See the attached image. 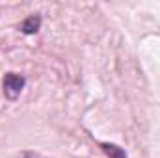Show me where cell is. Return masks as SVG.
<instances>
[{"label":"cell","mask_w":160,"mask_h":158,"mask_svg":"<svg viewBox=\"0 0 160 158\" xmlns=\"http://www.w3.org/2000/svg\"><path fill=\"white\" fill-rule=\"evenodd\" d=\"M39 28H41V17L39 15H30V17H26V19L21 22V32L26 34V36L38 34Z\"/></svg>","instance_id":"cell-2"},{"label":"cell","mask_w":160,"mask_h":158,"mask_svg":"<svg viewBox=\"0 0 160 158\" xmlns=\"http://www.w3.org/2000/svg\"><path fill=\"white\" fill-rule=\"evenodd\" d=\"M101 149L108 158H128L127 151L119 145H116V143H101Z\"/></svg>","instance_id":"cell-3"},{"label":"cell","mask_w":160,"mask_h":158,"mask_svg":"<svg viewBox=\"0 0 160 158\" xmlns=\"http://www.w3.org/2000/svg\"><path fill=\"white\" fill-rule=\"evenodd\" d=\"M26 86V77L19 75V73H6L2 78V89H4V97L8 101H17L19 95L22 93Z\"/></svg>","instance_id":"cell-1"}]
</instances>
